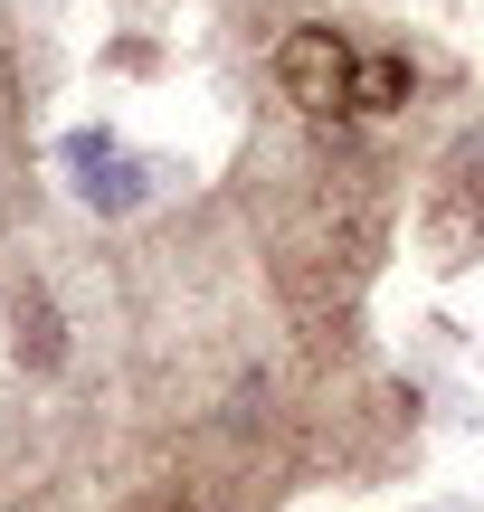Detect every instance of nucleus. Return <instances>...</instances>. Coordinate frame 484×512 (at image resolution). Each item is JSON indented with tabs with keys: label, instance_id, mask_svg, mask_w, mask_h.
<instances>
[{
	"label": "nucleus",
	"instance_id": "f257e3e1",
	"mask_svg": "<svg viewBox=\"0 0 484 512\" xmlns=\"http://www.w3.org/2000/svg\"><path fill=\"white\" fill-rule=\"evenodd\" d=\"M67 171H76V200H86L95 219H133V209L162 190V171H152L143 152H124L114 133H67Z\"/></svg>",
	"mask_w": 484,
	"mask_h": 512
},
{
	"label": "nucleus",
	"instance_id": "f03ea898",
	"mask_svg": "<svg viewBox=\"0 0 484 512\" xmlns=\"http://www.w3.org/2000/svg\"><path fill=\"white\" fill-rule=\"evenodd\" d=\"M285 86H295L304 105H333V86H342V48H333V38H295V48H285Z\"/></svg>",
	"mask_w": 484,
	"mask_h": 512
}]
</instances>
